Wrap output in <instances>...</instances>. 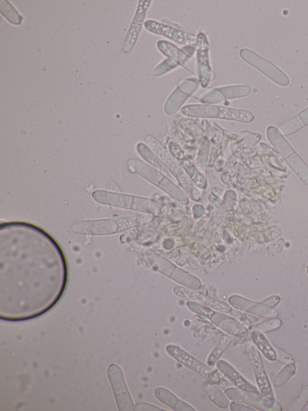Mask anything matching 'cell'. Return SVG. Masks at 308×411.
Segmentation results:
<instances>
[{"label":"cell","mask_w":308,"mask_h":411,"mask_svg":"<svg viewBox=\"0 0 308 411\" xmlns=\"http://www.w3.org/2000/svg\"><path fill=\"white\" fill-rule=\"evenodd\" d=\"M1 296L28 294L52 298L63 294L66 264L59 245L44 230L25 222L0 229Z\"/></svg>","instance_id":"obj_1"},{"label":"cell","mask_w":308,"mask_h":411,"mask_svg":"<svg viewBox=\"0 0 308 411\" xmlns=\"http://www.w3.org/2000/svg\"><path fill=\"white\" fill-rule=\"evenodd\" d=\"M147 217L133 215L119 219L82 221L73 224V233L85 236L110 235L138 227L145 222Z\"/></svg>","instance_id":"obj_2"},{"label":"cell","mask_w":308,"mask_h":411,"mask_svg":"<svg viewBox=\"0 0 308 411\" xmlns=\"http://www.w3.org/2000/svg\"><path fill=\"white\" fill-rule=\"evenodd\" d=\"M92 197L96 203L103 205L131 209V210L154 215L160 214L161 212V206L159 203L146 198L103 190L95 191Z\"/></svg>","instance_id":"obj_3"},{"label":"cell","mask_w":308,"mask_h":411,"mask_svg":"<svg viewBox=\"0 0 308 411\" xmlns=\"http://www.w3.org/2000/svg\"><path fill=\"white\" fill-rule=\"evenodd\" d=\"M182 113L190 117L212 118L249 124L254 121L252 112L212 104H189L182 108Z\"/></svg>","instance_id":"obj_4"},{"label":"cell","mask_w":308,"mask_h":411,"mask_svg":"<svg viewBox=\"0 0 308 411\" xmlns=\"http://www.w3.org/2000/svg\"><path fill=\"white\" fill-rule=\"evenodd\" d=\"M147 144L153 149L154 152L159 157L161 161L164 164L171 174L175 177L177 181L182 186V188L189 194V196L194 201H199L201 199L200 191L195 187L191 179L186 175L184 168L180 166L174 156L171 154L167 147L160 140L152 136L146 138Z\"/></svg>","instance_id":"obj_5"},{"label":"cell","mask_w":308,"mask_h":411,"mask_svg":"<svg viewBox=\"0 0 308 411\" xmlns=\"http://www.w3.org/2000/svg\"><path fill=\"white\" fill-rule=\"evenodd\" d=\"M127 167L131 173L137 174L146 179L149 182L159 187V189L167 192L172 199L179 203H189V197L185 195L184 192L178 188L168 178L145 162L138 159H131L127 161Z\"/></svg>","instance_id":"obj_6"},{"label":"cell","mask_w":308,"mask_h":411,"mask_svg":"<svg viewBox=\"0 0 308 411\" xmlns=\"http://www.w3.org/2000/svg\"><path fill=\"white\" fill-rule=\"evenodd\" d=\"M267 136L272 144L286 161L293 171L307 185H308V166L294 150L289 142L284 138L279 129L270 126L267 129Z\"/></svg>","instance_id":"obj_7"},{"label":"cell","mask_w":308,"mask_h":411,"mask_svg":"<svg viewBox=\"0 0 308 411\" xmlns=\"http://www.w3.org/2000/svg\"><path fill=\"white\" fill-rule=\"evenodd\" d=\"M146 259L153 270L168 276L182 285L193 290H198L201 287V282L196 276L180 270L168 259L156 254H147Z\"/></svg>","instance_id":"obj_8"},{"label":"cell","mask_w":308,"mask_h":411,"mask_svg":"<svg viewBox=\"0 0 308 411\" xmlns=\"http://www.w3.org/2000/svg\"><path fill=\"white\" fill-rule=\"evenodd\" d=\"M240 56L244 62L254 67L275 84L282 87H288L290 85V79L286 73L272 62L258 55L256 52L244 48L240 50Z\"/></svg>","instance_id":"obj_9"},{"label":"cell","mask_w":308,"mask_h":411,"mask_svg":"<svg viewBox=\"0 0 308 411\" xmlns=\"http://www.w3.org/2000/svg\"><path fill=\"white\" fill-rule=\"evenodd\" d=\"M227 397L235 402L260 410L281 411L282 407L274 398L258 393V391H247L239 387H230L225 391Z\"/></svg>","instance_id":"obj_10"},{"label":"cell","mask_w":308,"mask_h":411,"mask_svg":"<svg viewBox=\"0 0 308 411\" xmlns=\"http://www.w3.org/2000/svg\"><path fill=\"white\" fill-rule=\"evenodd\" d=\"M166 351L177 362L184 365L186 368L198 373V375L210 381V382L214 384L220 383L221 377L216 370L209 368V366L201 363L198 359L186 353L182 348L170 345L166 347Z\"/></svg>","instance_id":"obj_11"},{"label":"cell","mask_w":308,"mask_h":411,"mask_svg":"<svg viewBox=\"0 0 308 411\" xmlns=\"http://www.w3.org/2000/svg\"><path fill=\"white\" fill-rule=\"evenodd\" d=\"M210 48L207 35L204 32L199 33L196 43L197 75L203 88H207L215 79V73L210 63Z\"/></svg>","instance_id":"obj_12"},{"label":"cell","mask_w":308,"mask_h":411,"mask_svg":"<svg viewBox=\"0 0 308 411\" xmlns=\"http://www.w3.org/2000/svg\"><path fill=\"white\" fill-rule=\"evenodd\" d=\"M200 82L196 78H187L178 85L164 104V113L173 115L182 108L184 103L198 91Z\"/></svg>","instance_id":"obj_13"},{"label":"cell","mask_w":308,"mask_h":411,"mask_svg":"<svg viewBox=\"0 0 308 411\" xmlns=\"http://www.w3.org/2000/svg\"><path fill=\"white\" fill-rule=\"evenodd\" d=\"M108 375L119 410H135L131 396L125 384L122 370L118 365L111 364L108 368Z\"/></svg>","instance_id":"obj_14"},{"label":"cell","mask_w":308,"mask_h":411,"mask_svg":"<svg viewBox=\"0 0 308 411\" xmlns=\"http://www.w3.org/2000/svg\"><path fill=\"white\" fill-rule=\"evenodd\" d=\"M152 3V0H140L138 2L136 12H135L130 28L124 38L122 49L124 54H130L136 46L142 27L145 24L147 13Z\"/></svg>","instance_id":"obj_15"},{"label":"cell","mask_w":308,"mask_h":411,"mask_svg":"<svg viewBox=\"0 0 308 411\" xmlns=\"http://www.w3.org/2000/svg\"><path fill=\"white\" fill-rule=\"evenodd\" d=\"M145 27L149 33L167 37L183 46H191L197 43V35L182 31V29L161 24L153 20L145 21Z\"/></svg>","instance_id":"obj_16"},{"label":"cell","mask_w":308,"mask_h":411,"mask_svg":"<svg viewBox=\"0 0 308 411\" xmlns=\"http://www.w3.org/2000/svg\"><path fill=\"white\" fill-rule=\"evenodd\" d=\"M251 88L247 85H232L214 88L203 95L200 101L207 104L222 103L228 100L246 98L251 95Z\"/></svg>","instance_id":"obj_17"},{"label":"cell","mask_w":308,"mask_h":411,"mask_svg":"<svg viewBox=\"0 0 308 411\" xmlns=\"http://www.w3.org/2000/svg\"><path fill=\"white\" fill-rule=\"evenodd\" d=\"M246 349L261 393L268 396V397L274 398L272 387L270 385L258 350L252 342L247 343Z\"/></svg>","instance_id":"obj_18"},{"label":"cell","mask_w":308,"mask_h":411,"mask_svg":"<svg viewBox=\"0 0 308 411\" xmlns=\"http://www.w3.org/2000/svg\"><path fill=\"white\" fill-rule=\"evenodd\" d=\"M157 49L167 58L172 59L178 66H182L187 71L197 75V62L193 56L179 49L176 45L166 41H159L156 43Z\"/></svg>","instance_id":"obj_19"},{"label":"cell","mask_w":308,"mask_h":411,"mask_svg":"<svg viewBox=\"0 0 308 411\" xmlns=\"http://www.w3.org/2000/svg\"><path fill=\"white\" fill-rule=\"evenodd\" d=\"M168 147L171 154L174 156L179 163L180 166H182L185 171L186 175L191 178L193 184L196 185L202 189H205L207 186L206 178L203 175L199 169L195 166L192 159H190L189 156L186 155L182 147H180L177 143H175V142H170Z\"/></svg>","instance_id":"obj_20"},{"label":"cell","mask_w":308,"mask_h":411,"mask_svg":"<svg viewBox=\"0 0 308 411\" xmlns=\"http://www.w3.org/2000/svg\"><path fill=\"white\" fill-rule=\"evenodd\" d=\"M174 293L177 296L184 298V300L198 303L201 305L207 306L210 309L223 313L231 312L230 305L221 301L217 300L204 294L196 292L193 289L183 287H176L174 289Z\"/></svg>","instance_id":"obj_21"},{"label":"cell","mask_w":308,"mask_h":411,"mask_svg":"<svg viewBox=\"0 0 308 411\" xmlns=\"http://www.w3.org/2000/svg\"><path fill=\"white\" fill-rule=\"evenodd\" d=\"M229 303L234 308L240 311H244L264 318H277L279 316L277 312L272 306L266 303L253 302L240 296H231L228 298Z\"/></svg>","instance_id":"obj_22"},{"label":"cell","mask_w":308,"mask_h":411,"mask_svg":"<svg viewBox=\"0 0 308 411\" xmlns=\"http://www.w3.org/2000/svg\"><path fill=\"white\" fill-rule=\"evenodd\" d=\"M209 319L229 335L237 336V338H244L249 334V331L242 324L237 322L236 319L224 315V314L219 312L214 311Z\"/></svg>","instance_id":"obj_23"},{"label":"cell","mask_w":308,"mask_h":411,"mask_svg":"<svg viewBox=\"0 0 308 411\" xmlns=\"http://www.w3.org/2000/svg\"><path fill=\"white\" fill-rule=\"evenodd\" d=\"M216 365L217 369L237 387L247 391H258L257 387H255L249 380H247L229 363L225 361H219Z\"/></svg>","instance_id":"obj_24"},{"label":"cell","mask_w":308,"mask_h":411,"mask_svg":"<svg viewBox=\"0 0 308 411\" xmlns=\"http://www.w3.org/2000/svg\"><path fill=\"white\" fill-rule=\"evenodd\" d=\"M154 395L157 400L163 403L176 411H195L193 407L186 403L180 401L177 396L163 387H157L154 391Z\"/></svg>","instance_id":"obj_25"},{"label":"cell","mask_w":308,"mask_h":411,"mask_svg":"<svg viewBox=\"0 0 308 411\" xmlns=\"http://www.w3.org/2000/svg\"><path fill=\"white\" fill-rule=\"evenodd\" d=\"M308 126V107L279 126L284 136H290Z\"/></svg>","instance_id":"obj_26"},{"label":"cell","mask_w":308,"mask_h":411,"mask_svg":"<svg viewBox=\"0 0 308 411\" xmlns=\"http://www.w3.org/2000/svg\"><path fill=\"white\" fill-rule=\"evenodd\" d=\"M251 338L254 345L259 349L263 355H264L270 361H275L277 355L275 349L270 345L265 336L262 333L256 331H252Z\"/></svg>","instance_id":"obj_27"},{"label":"cell","mask_w":308,"mask_h":411,"mask_svg":"<svg viewBox=\"0 0 308 411\" xmlns=\"http://www.w3.org/2000/svg\"><path fill=\"white\" fill-rule=\"evenodd\" d=\"M204 389L207 395V397L212 401L214 405L221 409H227L230 403L228 399L225 397L223 393L217 388L214 383L206 381L204 384Z\"/></svg>","instance_id":"obj_28"},{"label":"cell","mask_w":308,"mask_h":411,"mask_svg":"<svg viewBox=\"0 0 308 411\" xmlns=\"http://www.w3.org/2000/svg\"><path fill=\"white\" fill-rule=\"evenodd\" d=\"M232 340V338L228 335L222 336V338L217 343L212 354L208 356L207 363L209 367H214L219 361L220 358L230 345Z\"/></svg>","instance_id":"obj_29"},{"label":"cell","mask_w":308,"mask_h":411,"mask_svg":"<svg viewBox=\"0 0 308 411\" xmlns=\"http://www.w3.org/2000/svg\"><path fill=\"white\" fill-rule=\"evenodd\" d=\"M0 13L13 25L20 26L24 20L15 7L9 1H5V0L0 1Z\"/></svg>","instance_id":"obj_30"},{"label":"cell","mask_w":308,"mask_h":411,"mask_svg":"<svg viewBox=\"0 0 308 411\" xmlns=\"http://www.w3.org/2000/svg\"><path fill=\"white\" fill-rule=\"evenodd\" d=\"M137 151L147 163L157 168L163 169L162 161L147 145L139 143L137 146Z\"/></svg>","instance_id":"obj_31"},{"label":"cell","mask_w":308,"mask_h":411,"mask_svg":"<svg viewBox=\"0 0 308 411\" xmlns=\"http://www.w3.org/2000/svg\"><path fill=\"white\" fill-rule=\"evenodd\" d=\"M297 370L295 363H288L277 375L274 380L275 387H281L287 384L290 379L295 375Z\"/></svg>","instance_id":"obj_32"},{"label":"cell","mask_w":308,"mask_h":411,"mask_svg":"<svg viewBox=\"0 0 308 411\" xmlns=\"http://www.w3.org/2000/svg\"><path fill=\"white\" fill-rule=\"evenodd\" d=\"M281 320L274 318L272 319L265 321V322L254 325L252 327V331H256L264 333L276 331L277 329L281 328Z\"/></svg>","instance_id":"obj_33"},{"label":"cell","mask_w":308,"mask_h":411,"mask_svg":"<svg viewBox=\"0 0 308 411\" xmlns=\"http://www.w3.org/2000/svg\"><path fill=\"white\" fill-rule=\"evenodd\" d=\"M177 66L178 65L175 62H173L172 59L169 58L165 59L163 62L155 67L153 71V75L155 78L161 77L164 74L176 69Z\"/></svg>","instance_id":"obj_34"},{"label":"cell","mask_w":308,"mask_h":411,"mask_svg":"<svg viewBox=\"0 0 308 411\" xmlns=\"http://www.w3.org/2000/svg\"><path fill=\"white\" fill-rule=\"evenodd\" d=\"M186 306L193 312L197 313L199 316L208 319L214 312L212 309L207 308V306L192 301L187 302Z\"/></svg>","instance_id":"obj_35"},{"label":"cell","mask_w":308,"mask_h":411,"mask_svg":"<svg viewBox=\"0 0 308 411\" xmlns=\"http://www.w3.org/2000/svg\"><path fill=\"white\" fill-rule=\"evenodd\" d=\"M308 402V384L304 388L302 393L300 394L298 398L292 403L288 410L290 411H300L303 410Z\"/></svg>","instance_id":"obj_36"},{"label":"cell","mask_w":308,"mask_h":411,"mask_svg":"<svg viewBox=\"0 0 308 411\" xmlns=\"http://www.w3.org/2000/svg\"><path fill=\"white\" fill-rule=\"evenodd\" d=\"M276 353L277 355L279 354V356H280L279 359L281 362L284 363H295L294 358H293L288 354L285 353L284 351L281 350L280 349H277Z\"/></svg>","instance_id":"obj_37"},{"label":"cell","mask_w":308,"mask_h":411,"mask_svg":"<svg viewBox=\"0 0 308 411\" xmlns=\"http://www.w3.org/2000/svg\"><path fill=\"white\" fill-rule=\"evenodd\" d=\"M232 411H254L255 410L253 408L242 405V403L233 402L230 405Z\"/></svg>","instance_id":"obj_38"},{"label":"cell","mask_w":308,"mask_h":411,"mask_svg":"<svg viewBox=\"0 0 308 411\" xmlns=\"http://www.w3.org/2000/svg\"><path fill=\"white\" fill-rule=\"evenodd\" d=\"M135 410H159V411H164L165 410L160 408L159 407H156L152 405H149L147 403H139L136 406H135Z\"/></svg>","instance_id":"obj_39"},{"label":"cell","mask_w":308,"mask_h":411,"mask_svg":"<svg viewBox=\"0 0 308 411\" xmlns=\"http://www.w3.org/2000/svg\"><path fill=\"white\" fill-rule=\"evenodd\" d=\"M281 302V298L279 296H273L268 298V300L265 301V303L270 305V306H276L279 304Z\"/></svg>","instance_id":"obj_40"},{"label":"cell","mask_w":308,"mask_h":411,"mask_svg":"<svg viewBox=\"0 0 308 411\" xmlns=\"http://www.w3.org/2000/svg\"><path fill=\"white\" fill-rule=\"evenodd\" d=\"M307 274H308V266H307Z\"/></svg>","instance_id":"obj_41"},{"label":"cell","mask_w":308,"mask_h":411,"mask_svg":"<svg viewBox=\"0 0 308 411\" xmlns=\"http://www.w3.org/2000/svg\"><path fill=\"white\" fill-rule=\"evenodd\" d=\"M307 410H308V406H307Z\"/></svg>","instance_id":"obj_42"}]
</instances>
